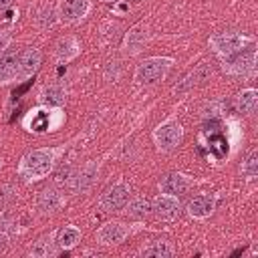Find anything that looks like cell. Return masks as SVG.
I'll return each mask as SVG.
<instances>
[{"label":"cell","instance_id":"1","mask_svg":"<svg viewBox=\"0 0 258 258\" xmlns=\"http://www.w3.org/2000/svg\"><path fill=\"white\" fill-rule=\"evenodd\" d=\"M62 151L64 147H40L28 151L18 163V175L24 177V181H40L48 177L54 171Z\"/></svg>","mask_w":258,"mask_h":258},{"label":"cell","instance_id":"2","mask_svg":"<svg viewBox=\"0 0 258 258\" xmlns=\"http://www.w3.org/2000/svg\"><path fill=\"white\" fill-rule=\"evenodd\" d=\"M222 71L232 75V77H252L256 71V46L254 42L248 44L246 48L224 56L222 58Z\"/></svg>","mask_w":258,"mask_h":258},{"label":"cell","instance_id":"3","mask_svg":"<svg viewBox=\"0 0 258 258\" xmlns=\"http://www.w3.org/2000/svg\"><path fill=\"white\" fill-rule=\"evenodd\" d=\"M171 67H173L171 56H149L137 64L133 79L139 85H151V83L165 79V75L169 73Z\"/></svg>","mask_w":258,"mask_h":258},{"label":"cell","instance_id":"4","mask_svg":"<svg viewBox=\"0 0 258 258\" xmlns=\"http://www.w3.org/2000/svg\"><path fill=\"white\" fill-rule=\"evenodd\" d=\"M252 42H254L252 36H246V34H240V32H220V34H214L210 38V46L214 48V52L220 58L230 56V54L246 48Z\"/></svg>","mask_w":258,"mask_h":258},{"label":"cell","instance_id":"5","mask_svg":"<svg viewBox=\"0 0 258 258\" xmlns=\"http://www.w3.org/2000/svg\"><path fill=\"white\" fill-rule=\"evenodd\" d=\"M181 139H183V127L177 121H165L153 131V143L161 153H169L177 149Z\"/></svg>","mask_w":258,"mask_h":258},{"label":"cell","instance_id":"6","mask_svg":"<svg viewBox=\"0 0 258 258\" xmlns=\"http://www.w3.org/2000/svg\"><path fill=\"white\" fill-rule=\"evenodd\" d=\"M151 212L159 222H175L181 216V204L177 196L169 194H159L151 202Z\"/></svg>","mask_w":258,"mask_h":258},{"label":"cell","instance_id":"7","mask_svg":"<svg viewBox=\"0 0 258 258\" xmlns=\"http://www.w3.org/2000/svg\"><path fill=\"white\" fill-rule=\"evenodd\" d=\"M129 194H131V189H129L127 183H123V181L113 183V185H109V187L101 194L99 206H101L105 212H121V210L125 208V204L129 202Z\"/></svg>","mask_w":258,"mask_h":258},{"label":"cell","instance_id":"8","mask_svg":"<svg viewBox=\"0 0 258 258\" xmlns=\"http://www.w3.org/2000/svg\"><path fill=\"white\" fill-rule=\"evenodd\" d=\"M129 234H131V228L127 224H123V222H107L95 232V240L101 246H117V244L125 242Z\"/></svg>","mask_w":258,"mask_h":258},{"label":"cell","instance_id":"9","mask_svg":"<svg viewBox=\"0 0 258 258\" xmlns=\"http://www.w3.org/2000/svg\"><path fill=\"white\" fill-rule=\"evenodd\" d=\"M93 2L91 0H58V20L67 24H75L87 18L91 12Z\"/></svg>","mask_w":258,"mask_h":258},{"label":"cell","instance_id":"10","mask_svg":"<svg viewBox=\"0 0 258 258\" xmlns=\"http://www.w3.org/2000/svg\"><path fill=\"white\" fill-rule=\"evenodd\" d=\"M97 173H99V163L97 161H87L79 171H73L69 181H67V187L73 191V194H81V191H87L95 179H97Z\"/></svg>","mask_w":258,"mask_h":258},{"label":"cell","instance_id":"11","mask_svg":"<svg viewBox=\"0 0 258 258\" xmlns=\"http://www.w3.org/2000/svg\"><path fill=\"white\" fill-rule=\"evenodd\" d=\"M42 64V52L36 46H26L18 52V81L30 79Z\"/></svg>","mask_w":258,"mask_h":258},{"label":"cell","instance_id":"12","mask_svg":"<svg viewBox=\"0 0 258 258\" xmlns=\"http://www.w3.org/2000/svg\"><path fill=\"white\" fill-rule=\"evenodd\" d=\"M64 206V198L56 187H46L36 196L34 208L40 216H52Z\"/></svg>","mask_w":258,"mask_h":258},{"label":"cell","instance_id":"13","mask_svg":"<svg viewBox=\"0 0 258 258\" xmlns=\"http://www.w3.org/2000/svg\"><path fill=\"white\" fill-rule=\"evenodd\" d=\"M216 202L218 200H216L214 194H200V196H194L187 202L185 212L194 220H208L216 210Z\"/></svg>","mask_w":258,"mask_h":258},{"label":"cell","instance_id":"14","mask_svg":"<svg viewBox=\"0 0 258 258\" xmlns=\"http://www.w3.org/2000/svg\"><path fill=\"white\" fill-rule=\"evenodd\" d=\"M210 77H212V64L210 62H200L191 73H187L175 87H173V93H185V91H189V89H194V87H198V85H204L206 81H210Z\"/></svg>","mask_w":258,"mask_h":258},{"label":"cell","instance_id":"15","mask_svg":"<svg viewBox=\"0 0 258 258\" xmlns=\"http://www.w3.org/2000/svg\"><path fill=\"white\" fill-rule=\"evenodd\" d=\"M187 187H189V179L179 171H171V173H167V175H163L159 179L161 194H169V196H177L179 198L181 194L187 191Z\"/></svg>","mask_w":258,"mask_h":258},{"label":"cell","instance_id":"16","mask_svg":"<svg viewBox=\"0 0 258 258\" xmlns=\"http://www.w3.org/2000/svg\"><path fill=\"white\" fill-rule=\"evenodd\" d=\"M81 52V44L75 36H62L56 40L54 44V50H52V56L56 62H69L73 60L75 56H79Z\"/></svg>","mask_w":258,"mask_h":258},{"label":"cell","instance_id":"17","mask_svg":"<svg viewBox=\"0 0 258 258\" xmlns=\"http://www.w3.org/2000/svg\"><path fill=\"white\" fill-rule=\"evenodd\" d=\"M18 81V52L6 50L0 54V85H10Z\"/></svg>","mask_w":258,"mask_h":258},{"label":"cell","instance_id":"18","mask_svg":"<svg viewBox=\"0 0 258 258\" xmlns=\"http://www.w3.org/2000/svg\"><path fill=\"white\" fill-rule=\"evenodd\" d=\"M147 42V28L143 24H135L127 34H125V40H123V50L127 54H137L141 52V48L145 46Z\"/></svg>","mask_w":258,"mask_h":258},{"label":"cell","instance_id":"19","mask_svg":"<svg viewBox=\"0 0 258 258\" xmlns=\"http://www.w3.org/2000/svg\"><path fill=\"white\" fill-rule=\"evenodd\" d=\"M54 236H56V230H52V232L40 236V238L30 246L28 254H30V256H36V258H48V256H54V254L58 252V246H56Z\"/></svg>","mask_w":258,"mask_h":258},{"label":"cell","instance_id":"20","mask_svg":"<svg viewBox=\"0 0 258 258\" xmlns=\"http://www.w3.org/2000/svg\"><path fill=\"white\" fill-rule=\"evenodd\" d=\"M64 99H67V91H64L62 85H46V87L38 93L40 105H44V107H48V109L62 107V105H64Z\"/></svg>","mask_w":258,"mask_h":258},{"label":"cell","instance_id":"21","mask_svg":"<svg viewBox=\"0 0 258 258\" xmlns=\"http://www.w3.org/2000/svg\"><path fill=\"white\" fill-rule=\"evenodd\" d=\"M121 212L125 216H129V218H133V220H143V218H147L151 214V202L147 198H143V196H137V198L129 200Z\"/></svg>","mask_w":258,"mask_h":258},{"label":"cell","instance_id":"22","mask_svg":"<svg viewBox=\"0 0 258 258\" xmlns=\"http://www.w3.org/2000/svg\"><path fill=\"white\" fill-rule=\"evenodd\" d=\"M54 240H56V246L60 250H73L81 242V230L75 226H64V228L56 230Z\"/></svg>","mask_w":258,"mask_h":258},{"label":"cell","instance_id":"23","mask_svg":"<svg viewBox=\"0 0 258 258\" xmlns=\"http://www.w3.org/2000/svg\"><path fill=\"white\" fill-rule=\"evenodd\" d=\"M141 254L149 258H171L175 254V248L169 240H153L149 246L141 250Z\"/></svg>","mask_w":258,"mask_h":258},{"label":"cell","instance_id":"24","mask_svg":"<svg viewBox=\"0 0 258 258\" xmlns=\"http://www.w3.org/2000/svg\"><path fill=\"white\" fill-rule=\"evenodd\" d=\"M256 105H258V91L256 89H244L238 95V109H240V113L254 115Z\"/></svg>","mask_w":258,"mask_h":258},{"label":"cell","instance_id":"25","mask_svg":"<svg viewBox=\"0 0 258 258\" xmlns=\"http://www.w3.org/2000/svg\"><path fill=\"white\" fill-rule=\"evenodd\" d=\"M242 175L248 181L256 179V175H258V151L256 149H252L248 153V157L244 159V163H242Z\"/></svg>","mask_w":258,"mask_h":258},{"label":"cell","instance_id":"26","mask_svg":"<svg viewBox=\"0 0 258 258\" xmlns=\"http://www.w3.org/2000/svg\"><path fill=\"white\" fill-rule=\"evenodd\" d=\"M56 16H58V14H56L52 8H48V6H46V8H40V10H38V14H36V18H34V20H36V26H38V28L46 30V28L54 26Z\"/></svg>","mask_w":258,"mask_h":258},{"label":"cell","instance_id":"27","mask_svg":"<svg viewBox=\"0 0 258 258\" xmlns=\"http://www.w3.org/2000/svg\"><path fill=\"white\" fill-rule=\"evenodd\" d=\"M30 131H34V133L50 131V121H48V117H46L42 111H38V115H34V119H32V123H30Z\"/></svg>","mask_w":258,"mask_h":258},{"label":"cell","instance_id":"28","mask_svg":"<svg viewBox=\"0 0 258 258\" xmlns=\"http://www.w3.org/2000/svg\"><path fill=\"white\" fill-rule=\"evenodd\" d=\"M16 200V189L12 185H2L0 187V206L8 204V202H14Z\"/></svg>","mask_w":258,"mask_h":258},{"label":"cell","instance_id":"29","mask_svg":"<svg viewBox=\"0 0 258 258\" xmlns=\"http://www.w3.org/2000/svg\"><path fill=\"white\" fill-rule=\"evenodd\" d=\"M71 173H73V169H71V165H62L58 171H56V175H54V183L56 185H67V181H69V177H71Z\"/></svg>","mask_w":258,"mask_h":258},{"label":"cell","instance_id":"30","mask_svg":"<svg viewBox=\"0 0 258 258\" xmlns=\"http://www.w3.org/2000/svg\"><path fill=\"white\" fill-rule=\"evenodd\" d=\"M10 42H12V32L6 30V28H0V54L6 52V48L10 46Z\"/></svg>","mask_w":258,"mask_h":258},{"label":"cell","instance_id":"31","mask_svg":"<svg viewBox=\"0 0 258 258\" xmlns=\"http://www.w3.org/2000/svg\"><path fill=\"white\" fill-rule=\"evenodd\" d=\"M8 250V236L4 232H0V254H4Z\"/></svg>","mask_w":258,"mask_h":258},{"label":"cell","instance_id":"32","mask_svg":"<svg viewBox=\"0 0 258 258\" xmlns=\"http://www.w3.org/2000/svg\"><path fill=\"white\" fill-rule=\"evenodd\" d=\"M14 0H0V12H6L10 6H12Z\"/></svg>","mask_w":258,"mask_h":258},{"label":"cell","instance_id":"33","mask_svg":"<svg viewBox=\"0 0 258 258\" xmlns=\"http://www.w3.org/2000/svg\"><path fill=\"white\" fill-rule=\"evenodd\" d=\"M101 2H115V0H101Z\"/></svg>","mask_w":258,"mask_h":258},{"label":"cell","instance_id":"34","mask_svg":"<svg viewBox=\"0 0 258 258\" xmlns=\"http://www.w3.org/2000/svg\"><path fill=\"white\" fill-rule=\"evenodd\" d=\"M0 167H2V159H0Z\"/></svg>","mask_w":258,"mask_h":258}]
</instances>
